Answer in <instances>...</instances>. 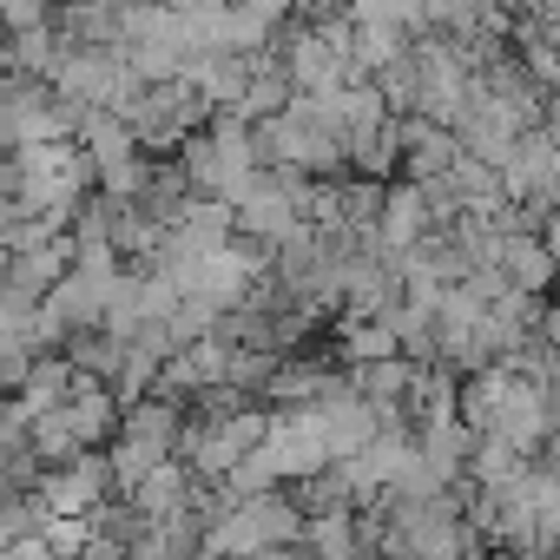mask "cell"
Segmentation results:
<instances>
[]
</instances>
